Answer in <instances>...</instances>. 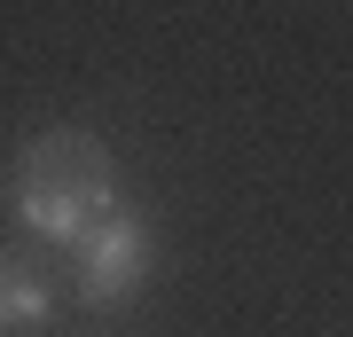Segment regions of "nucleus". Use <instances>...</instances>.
Segmentation results:
<instances>
[{"mask_svg":"<svg viewBox=\"0 0 353 337\" xmlns=\"http://www.w3.org/2000/svg\"><path fill=\"white\" fill-rule=\"evenodd\" d=\"M8 212L24 236L71 251L102 212H118V165L79 125H39L8 165Z\"/></svg>","mask_w":353,"mask_h":337,"instance_id":"obj_1","label":"nucleus"},{"mask_svg":"<svg viewBox=\"0 0 353 337\" xmlns=\"http://www.w3.org/2000/svg\"><path fill=\"white\" fill-rule=\"evenodd\" d=\"M71 251H79V298H87V306H126L134 290L150 283V267H157L150 220L126 212V204H118V212H102Z\"/></svg>","mask_w":353,"mask_h":337,"instance_id":"obj_2","label":"nucleus"},{"mask_svg":"<svg viewBox=\"0 0 353 337\" xmlns=\"http://www.w3.org/2000/svg\"><path fill=\"white\" fill-rule=\"evenodd\" d=\"M55 314V290H48V275L24 259V251H0V337H24V329H39Z\"/></svg>","mask_w":353,"mask_h":337,"instance_id":"obj_3","label":"nucleus"}]
</instances>
